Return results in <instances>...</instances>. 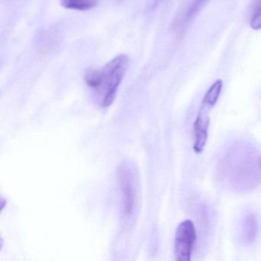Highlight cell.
I'll return each mask as SVG.
<instances>
[{
	"label": "cell",
	"mask_w": 261,
	"mask_h": 261,
	"mask_svg": "<svg viewBox=\"0 0 261 261\" xmlns=\"http://www.w3.org/2000/svg\"><path fill=\"white\" fill-rule=\"evenodd\" d=\"M60 2L65 8L77 11H88L97 4V0H60Z\"/></svg>",
	"instance_id": "52a82bcc"
},
{
	"label": "cell",
	"mask_w": 261,
	"mask_h": 261,
	"mask_svg": "<svg viewBox=\"0 0 261 261\" xmlns=\"http://www.w3.org/2000/svg\"><path fill=\"white\" fill-rule=\"evenodd\" d=\"M258 232L257 218L250 213L244 217L242 222V240L245 244H251L256 239Z\"/></svg>",
	"instance_id": "8992f818"
},
{
	"label": "cell",
	"mask_w": 261,
	"mask_h": 261,
	"mask_svg": "<svg viewBox=\"0 0 261 261\" xmlns=\"http://www.w3.org/2000/svg\"><path fill=\"white\" fill-rule=\"evenodd\" d=\"M160 1H162V0H156V1H155V2H160Z\"/></svg>",
	"instance_id": "30bf717a"
},
{
	"label": "cell",
	"mask_w": 261,
	"mask_h": 261,
	"mask_svg": "<svg viewBox=\"0 0 261 261\" xmlns=\"http://www.w3.org/2000/svg\"><path fill=\"white\" fill-rule=\"evenodd\" d=\"M250 27L252 30H261V0H258L253 8L250 20Z\"/></svg>",
	"instance_id": "ba28073f"
},
{
	"label": "cell",
	"mask_w": 261,
	"mask_h": 261,
	"mask_svg": "<svg viewBox=\"0 0 261 261\" xmlns=\"http://www.w3.org/2000/svg\"><path fill=\"white\" fill-rule=\"evenodd\" d=\"M223 82L217 80L207 90L201 100V105L197 114L193 126V149L196 153H201L204 150L207 140L210 117L209 112L214 108L221 94Z\"/></svg>",
	"instance_id": "3957f363"
},
{
	"label": "cell",
	"mask_w": 261,
	"mask_h": 261,
	"mask_svg": "<svg viewBox=\"0 0 261 261\" xmlns=\"http://www.w3.org/2000/svg\"><path fill=\"white\" fill-rule=\"evenodd\" d=\"M126 55L116 56L105 66L87 71L85 81L97 105L102 108L112 105L128 67Z\"/></svg>",
	"instance_id": "7a4b0ae2"
},
{
	"label": "cell",
	"mask_w": 261,
	"mask_h": 261,
	"mask_svg": "<svg viewBox=\"0 0 261 261\" xmlns=\"http://www.w3.org/2000/svg\"><path fill=\"white\" fill-rule=\"evenodd\" d=\"M205 0H195L194 4H192V5L191 6V7H189V10H188V13H186V18H185V20H188L187 19H190L195 13H196L198 11L199 7L202 5L203 3L204 2Z\"/></svg>",
	"instance_id": "9c48e42d"
},
{
	"label": "cell",
	"mask_w": 261,
	"mask_h": 261,
	"mask_svg": "<svg viewBox=\"0 0 261 261\" xmlns=\"http://www.w3.org/2000/svg\"><path fill=\"white\" fill-rule=\"evenodd\" d=\"M220 174L237 192H248L261 182V153L253 145L240 143L226 152L220 163Z\"/></svg>",
	"instance_id": "6da1fadb"
},
{
	"label": "cell",
	"mask_w": 261,
	"mask_h": 261,
	"mask_svg": "<svg viewBox=\"0 0 261 261\" xmlns=\"http://www.w3.org/2000/svg\"><path fill=\"white\" fill-rule=\"evenodd\" d=\"M196 241V230L191 220H185L177 227L174 253L178 261H190Z\"/></svg>",
	"instance_id": "277c9868"
},
{
	"label": "cell",
	"mask_w": 261,
	"mask_h": 261,
	"mask_svg": "<svg viewBox=\"0 0 261 261\" xmlns=\"http://www.w3.org/2000/svg\"><path fill=\"white\" fill-rule=\"evenodd\" d=\"M120 183L123 213L129 217L135 207L136 184L134 172L127 166H123L120 170Z\"/></svg>",
	"instance_id": "5b68a950"
}]
</instances>
